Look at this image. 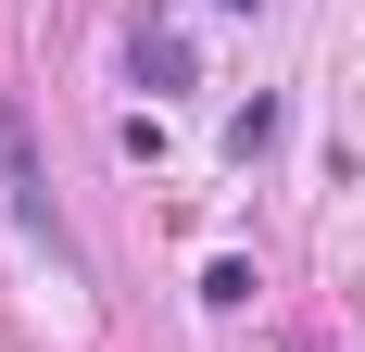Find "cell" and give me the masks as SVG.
Instances as JSON below:
<instances>
[{
    "mask_svg": "<svg viewBox=\"0 0 365 352\" xmlns=\"http://www.w3.org/2000/svg\"><path fill=\"white\" fill-rule=\"evenodd\" d=\"M126 63H139V88H189V76H202V63H189V38H177V26H151V13L126 26Z\"/></svg>",
    "mask_w": 365,
    "mask_h": 352,
    "instance_id": "cell-1",
    "label": "cell"
},
{
    "mask_svg": "<svg viewBox=\"0 0 365 352\" xmlns=\"http://www.w3.org/2000/svg\"><path fill=\"white\" fill-rule=\"evenodd\" d=\"M0 164H13V214H26V227H51V189H38V151H26V126H13V113H0ZM51 239H63V227H51Z\"/></svg>",
    "mask_w": 365,
    "mask_h": 352,
    "instance_id": "cell-2",
    "label": "cell"
},
{
    "mask_svg": "<svg viewBox=\"0 0 365 352\" xmlns=\"http://www.w3.org/2000/svg\"><path fill=\"white\" fill-rule=\"evenodd\" d=\"M277 126H290L277 101H240V113H227V164H264V151H277Z\"/></svg>",
    "mask_w": 365,
    "mask_h": 352,
    "instance_id": "cell-3",
    "label": "cell"
},
{
    "mask_svg": "<svg viewBox=\"0 0 365 352\" xmlns=\"http://www.w3.org/2000/svg\"><path fill=\"white\" fill-rule=\"evenodd\" d=\"M202 302H215V315H240V302H252V264H240V252H227V264H202Z\"/></svg>",
    "mask_w": 365,
    "mask_h": 352,
    "instance_id": "cell-4",
    "label": "cell"
},
{
    "mask_svg": "<svg viewBox=\"0 0 365 352\" xmlns=\"http://www.w3.org/2000/svg\"><path fill=\"white\" fill-rule=\"evenodd\" d=\"M227 13H264V0H227Z\"/></svg>",
    "mask_w": 365,
    "mask_h": 352,
    "instance_id": "cell-5",
    "label": "cell"
}]
</instances>
